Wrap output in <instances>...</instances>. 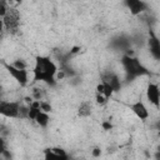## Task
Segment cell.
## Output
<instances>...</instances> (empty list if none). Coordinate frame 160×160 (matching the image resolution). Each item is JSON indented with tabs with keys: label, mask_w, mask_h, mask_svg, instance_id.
<instances>
[{
	"label": "cell",
	"mask_w": 160,
	"mask_h": 160,
	"mask_svg": "<svg viewBox=\"0 0 160 160\" xmlns=\"http://www.w3.org/2000/svg\"><path fill=\"white\" fill-rule=\"evenodd\" d=\"M32 74L34 81H42L49 85H54L56 80L58 66L49 56H36Z\"/></svg>",
	"instance_id": "1"
},
{
	"label": "cell",
	"mask_w": 160,
	"mask_h": 160,
	"mask_svg": "<svg viewBox=\"0 0 160 160\" xmlns=\"http://www.w3.org/2000/svg\"><path fill=\"white\" fill-rule=\"evenodd\" d=\"M121 65L124 68V71L126 74L128 80H134L139 76L146 75L149 74L148 69L140 62V60L135 56H130V55H124L121 58Z\"/></svg>",
	"instance_id": "2"
},
{
	"label": "cell",
	"mask_w": 160,
	"mask_h": 160,
	"mask_svg": "<svg viewBox=\"0 0 160 160\" xmlns=\"http://www.w3.org/2000/svg\"><path fill=\"white\" fill-rule=\"evenodd\" d=\"M1 22L2 29L6 30L9 34H18L20 28V12L14 6H9L5 15L1 16Z\"/></svg>",
	"instance_id": "3"
},
{
	"label": "cell",
	"mask_w": 160,
	"mask_h": 160,
	"mask_svg": "<svg viewBox=\"0 0 160 160\" xmlns=\"http://www.w3.org/2000/svg\"><path fill=\"white\" fill-rule=\"evenodd\" d=\"M20 106H21V102H19V101L1 100L0 101V114L6 118L18 119L20 115Z\"/></svg>",
	"instance_id": "4"
},
{
	"label": "cell",
	"mask_w": 160,
	"mask_h": 160,
	"mask_svg": "<svg viewBox=\"0 0 160 160\" xmlns=\"http://www.w3.org/2000/svg\"><path fill=\"white\" fill-rule=\"evenodd\" d=\"M4 66L8 70V72L10 74V76H12L18 84H20L21 86H26L28 85L29 74H28L26 69H18L12 64H5V62H4Z\"/></svg>",
	"instance_id": "5"
},
{
	"label": "cell",
	"mask_w": 160,
	"mask_h": 160,
	"mask_svg": "<svg viewBox=\"0 0 160 160\" xmlns=\"http://www.w3.org/2000/svg\"><path fill=\"white\" fill-rule=\"evenodd\" d=\"M146 98L150 104H152L155 108H159L160 106V88L154 82H149L146 86Z\"/></svg>",
	"instance_id": "6"
},
{
	"label": "cell",
	"mask_w": 160,
	"mask_h": 160,
	"mask_svg": "<svg viewBox=\"0 0 160 160\" xmlns=\"http://www.w3.org/2000/svg\"><path fill=\"white\" fill-rule=\"evenodd\" d=\"M146 45H148V49H149V52L151 54V56L155 60L160 61V39L154 32H150L149 39L146 40Z\"/></svg>",
	"instance_id": "7"
},
{
	"label": "cell",
	"mask_w": 160,
	"mask_h": 160,
	"mask_svg": "<svg viewBox=\"0 0 160 160\" xmlns=\"http://www.w3.org/2000/svg\"><path fill=\"white\" fill-rule=\"evenodd\" d=\"M101 81L105 82V84H108V85L114 90V92H116V91H119V90L121 89V80H120V78H119L115 72H112V71H108V72L102 74V75H101Z\"/></svg>",
	"instance_id": "8"
},
{
	"label": "cell",
	"mask_w": 160,
	"mask_h": 160,
	"mask_svg": "<svg viewBox=\"0 0 160 160\" xmlns=\"http://www.w3.org/2000/svg\"><path fill=\"white\" fill-rule=\"evenodd\" d=\"M125 6L130 10V14L136 16L146 10V4L142 0H124Z\"/></svg>",
	"instance_id": "9"
},
{
	"label": "cell",
	"mask_w": 160,
	"mask_h": 160,
	"mask_svg": "<svg viewBox=\"0 0 160 160\" xmlns=\"http://www.w3.org/2000/svg\"><path fill=\"white\" fill-rule=\"evenodd\" d=\"M130 109H131V111H132L140 120H142V121H145V120L149 118V110H148V108L145 106V104H144L141 100H138V101H135L134 104H131V105H130Z\"/></svg>",
	"instance_id": "10"
},
{
	"label": "cell",
	"mask_w": 160,
	"mask_h": 160,
	"mask_svg": "<svg viewBox=\"0 0 160 160\" xmlns=\"http://www.w3.org/2000/svg\"><path fill=\"white\" fill-rule=\"evenodd\" d=\"M45 158L46 159H60L65 160L68 159V154L61 148H51L45 150Z\"/></svg>",
	"instance_id": "11"
},
{
	"label": "cell",
	"mask_w": 160,
	"mask_h": 160,
	"mask_svg": "<svg viewBox=\"0 0 160 160\" xmlns=\"http://www.w3.org/2000/svg\"><path fill=\"white\" fill-rule=\"evenodd\" d=\"M91 112H92V104H91V101L86 100V101L80 102V105L78 108V115L80 118H88V116L91 115Z\"/></svg>",
	"instance_id": "12"
},
{
	"label": "cell",
	"mask_w": 160,
	"mask_h": 160,
	"mask_svg": "<svg viewBox=\"0 0 160 160\" xmlns=\"http://www.w3.org/2000/svg\"><path fill=\"white\" fill-rule=\"evenodd\" d=\"M34 121H35L39 126H41V128H46L48 124H49V121H50V118H49L48 112H45V111L41 110V111L36 115V118H35Z\"/></svg>",
	"instance_id": "13"
},
{
	"label": "cell",
	"mask_w": 160,
	"mask_h": 160,
	"mask_svg": "<svg viewBox=\"0 0 160 160\" xmlns=\"http://www.w3.org/2000/svg\"><path fill=\"white\" fill-rule=\"evenodd\" d=\"M95 99H96V102H98L99 105H104V104L108 102V98H106L104 94H100V92H96Z\"/></svg>",
	"instance_id": "14"
},
{
	"label": "cell",
	"mask_w": 160,
	"mask_h": 160,
	"mask_svg": "<svg viewBox=\"0 0 160 160\" xmlns=\"http://www.w3.org/2000/svg\"><path fill=\"white\" fill-rule=\"evenodd\" d=\"M40 108H41V110L45 111V112H50V111H51V105H50L48 101L40 100Z\"/></svg>",
	"instance_id": "15"
},
{
	"label": "cell",
	"mask_w": 160,
	"mask_h": 160,
	"mask_svg": "<svg viewBox=\"0 0 160 160\" xmlns=\"http://www.w3.org/2000/svg\"><path fill=\"white\" fill-rule=\"evenodd\" d=\"M12 65H14L15 68H18V69H26V68H28L26 62L22 61V60H16L15 62H12Z\"/></svg>",
	"instance_id": "16"
},
{
	"label": "cell",
	"mask_w": 160,
	"mask_h": 160,
	"mask_svg": "<svg viewBox=\"0 0 160 160\" xmlns=\"http://www.w3.org/2000/svg\"><path fill=\"white\" fill-rule=\"evenodd\" d=\"M101 126H102L104 130H111V129H112V124H111L110 121H104V122L101 124Z\"/></svg>",
	"instance_id": "17"
},
{
	"label": "cell",
	"mask_w": 160,
	"mask_h": 160,
	"mask_svg": "<svg viewBox=\"0 0 160 160\" xmlns=\"http://www.w3.org/2000/svg\"><path fill=\"white\" fill-rule=\"evenodd\" d=\"M21 1H22V0H6V2L9 4V6H11L12 4H15V5H18V4H21Z\"/></svg>",
	"instance_id": "18"
},
{
	"label": "cell",
	"mask_w": 160,
	"mask_h": 160,
	"mask_svg": "<svg viewBox=\"0 0 160 160\" xmlns=\"http://www.w3.org/2000/svg\"><path fill=\"white\" fill-rule=\"evenodd\" d=\"M101 154V150L99 149V148H95L94 150H92V156H99Z\"/></svg>",
	"instance_id": "19"
},
{
	"label": "cell",
	"mask_w": 160,
	"mask_h": 160,
	"mask_svg": "<svg viewBox=\"0 0 160 160\" xmlns=\"http://www.w3.org/2000/svg\"><path fill=\"white\" fill-rule=\"evenodd\" d=\"M155 158H156V159H160V150H159V152L155 154Z\"/></svg>",
	"instance_id": "20"
},
{
	"label": "cell",
	"mask_w": 160,
	"mask_h": 160,
	"mask_svg": "<svg viewBox=\"0 0 160 160\" xmlns=\"http://www.w3.org/2000/svg\"><path fill=\"white\" fill-rule=\"evenodd\" d=\"M159 136H160V124H159Z\"/></svg>",
	"instance_id": "21"
}]
</instances>
